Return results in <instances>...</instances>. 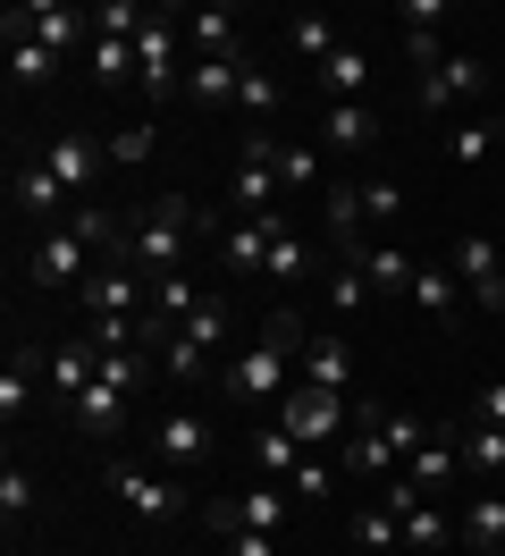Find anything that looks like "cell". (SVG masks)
<instances>
[{
  "label": "cell",
  "instance_id": "obj_1",
  "mask_svg": "<svg viewBox=\"0 0 505 556\" xmlns=\"http://www.w3.org/2000/svg\"><path fill=\"white\" fill-rule=\"evenodd\" d=\"M303 346H312V329H303L295 304H287V313H269L262 338L228 363V405H244V414H253V405H269V396H287V388H295L287 371H303Z\"/></svg>",
  "mask_w": 505,
  "mask_h": 556
},
{
  "label": "cell",
  "instance_id": "obj_2",
  "mask_svg": "<svg viewBox=\"0 0 505 556\" xmlns=\"http://www.w3.org/2000/svg\"><path fill=\"white\" fill-rule=\"evenodd\" d=\"M194 237H202L194 203H186V194H161L152 211H135V219H127V253H118V262H135L143 278H168V270H186Z\"/></svg>",
  "mask_w": 505,
  "mask_h": 556
},
{
  "label": "cell",
  "instance_id": "obj_3",
  "mask_svg": "<svg viewBox=\"0 0 505 556\" xmlns=\"http://www.w3.org/2000/svg\"><path fill=\"white\" fill-rule=\"evenodd\" d=\"M135 85L152 102H186V9H152V26L135 35Z\"/></svg>",
  "mask_w": 505,
  "mask_h": 556
},
{
  "label": "cell",
  "instance_id": "obj_4",
  "mask_svg": "<svg viewBox=\"0 0 505 556\" xmlns=\"http://www.w3.org/2000/svg\"><path fill=\"white\" fill-rule=\"evenodd\" d=\"M278 421H287L312 455H337V447H345V430H354V396H329V388H303L295 380L287 396H278Z\"/></svg>",
  "mask_w": 505,
  "mask_h": 556
},
{
  "label": "cell",
  "instance_id": "obj_5",
  "mask_svg": "<svg viewBox=\"0 0 505 556\" xmlns=\"http://www.w3.org/2000/svg\"><path fill=\"white\" fill-rule=\"evenodd\" d=\"M101 489H110V497H118V506H127L135 522H177L186 506H194V497H186L177 481L143 472V464H110V472H101Z\"/></svg>",
  "mask_w": 505,
  "mask_h": 556
},
{
  "label": "cell",
  "instance_id": "obj_6",
  "mask_svg": "<svg viewBox=\"0 0 505 556\" xmlns=\"http://www.w3.org/2000/svg\"><path fill=\"white\" fill-rule=\"evenodd\" d=\"M480 85H489V60H471V51H446L430 76H413V102H421V118H455V110H464Z\"/></svg>",
  "mask_w": 505,
  "mask_h": 556
},
{
  "label": "cell",
  "instance_id": "obj_7",
  "mask_svg": "<svg viewBox=\"0 0 505 556\" xmlns=\"http://www.w3.org/2000/svg\"><path fill=\"white\" fill-rule=\"evenodd\" d=\"M143 313H152V278L135 262H101L85 278V320H143Z\"/></svg>",
  "mask_w": 505,
  "mask_h": 556
},
{
  "label": "cell",
  "instance_id": "obj_8",
  "mask_svg": "<svg viewBox=\"0 0 505 556\" xmlns=\"http://www.w3.org/2000/svg\"><path fill=\"white\" fill-rule=\"evenodd\" d=\"M152 455H161L168 472H202V464H211V421L186 414V405L152 414Z\"/></svg>",
  "mask_w": 505,
  "mask_h": 556
},
{
  "label": "cell",
  "instance_id": "obj_9",
  "mask_svg": "<svg viewBox=\"0 0 505 556\" xmlns=\"http://www.w3.org/2000/svg\"><path fill=\"white\" fill-rule=\"evenodd\" d=\"M363 228H370V211H363V177H329V186H320V237H329L337 253L354 262V253L370 244Z\"/></svg>",
  "mask_w": 505,
  "mask_h": 556
},
{
  "label": "cell",
  "instance_id": "obj_10",
  "mask_svg": "<svg viewBox=\"0 0 505 556\" xmlns=\"http://www.w3.org/2000/svg\"><path fill=\"white\" fill-rule=\"evenodd\" d=\"M101 262H93V244L76 237V228H42L34 237V287H85Z\"/></svg>",
  "mask_w": 505,
  "mask_h": 556
},
{
  "label": "cell",
  "instance_id": "obj_11",
  "mask_svg": "<svg viewBox=\"0 0 505 556\" xmlns=\"http://www.w3.org/2000/svg\"><path fill=\"white\" fill-rule=\"evenodd\" d=\"M446 270L464 278V304H480V313H505V262L489 237H455V262Z\"/></svg>",
  "mask_w": 505,
  "mask_h": 556
},
{
  "label": "cell",
  "instance_id": "obj_12",
  "mask_svg": "<svg viewBox=\"0 0 505 556\" xmlns=\"http://www.w3.org/2000/svg\"><path fill=\"white\" fill-rule=\"evenodd\" d=\"M17 9H26V35L42 51H60V60L93 51V9H60V0H17Z\"/></svg>",
  "mask_w": 505,
  "mask_h": 556
},
{
  "label": "cell",
  "instance_id": "obj_13",
  "mask_svg": "<svg viewBox=\"0 0 505 556\" xmlns=\"http://www.w3.org/2000/svg\"><path fill=\"white\" fill-rule=\"evenodd\" d=\"M42 169L85 203V194H93V177L110 169V143H93V136H51V143H42Z\"/></svg>",
  "mask_w": 505,
  "mask_h": 556
},
{
  "label": "cell",
  "instance_id": "obj_14",
  "mask_svg": "<svg viewBox=\"0 0 505 556\" xmlns=\"http://www.w3.org/2000/svg\"><path fill=\"white\" fill-rule=\"evenodd\" d=\"M42 380H51V396H60V405H76V396H85V388L101 380V346H93V338L42 346Z\"/></svg>",
  "mask_w": 505,
  "mask_h": 556
},
{
  "label": "cell",
  "instance_id": "obj_15",
  "mask_svg": "<svg viewBox=\"0 0 505 556\" xmlns=\"http://www.w3.org/2000/svg\"><path fill=\"white\" fill-rule=\"evenodd\" d=\"M17 211H26V219H42V228H67V211H76V194L42 169V152H26V161H17Z\"/></svg>",
  "mask_w": 505,
  "mask_h": 556
},
{
  "label": "cell",
  "instance_id": "obj_16",
  "mask_svg": "<svg viewBox=\"0 0 505 556\" xmlns=\"http://www.w3.org/2000/svg\"><path fill=\"white\" fill-rule=\"evenodd\" d=\"M287 237V211H262V219H228V237H219V253H228L236 278H253L269 262V244Z\"/></svg>",
  "mask_w": 505,
  "mask_h": 556
},
{
  "label": "cell",
  "instance_id": "obj_17",
  "mask_svg": "<svg viewBox=\"0 0 505 556\" xmlns=\"http://www.w3.org/2000/svg\"><path fill=\"white\" fill-rule=\"evenodd\" d=\"M244 60H253V51H228V60H186V102H194V110H236Z\"/></svg>",
  "mask_w": 505,
  "mask_h": 556
},
{
  "label": "cell",
  "instance_id": "obj_18",
  "mask_svg": "<svg viewBox=\"0 0 505 556\" xmlns=\"http://www.w3.org/2000/svg\"><path fill=\"white\" fill-rule=\"evenodd\" d=\"M303 388H329V396H354V346L320 329V338L303 346Z\"/></svg>",
  "mask_w": 505,
  "mask_h": 556
},
{
  "label": "cell",
  "instance_id": "obj_19",
  "mask_svg": "<svg viewBox=\"0 0 505 556\" xmlns=\"http://www.w3.org/2000/svg\"><path fill=\"white\" fill-rule=\"evenodd\" d=\"M455 472H464V447H455V421H446V430H430V439L413 447V464H404V481H413V489H446Z\"/></svg>",
  "mask_w": 505,
  "mask_h": 556
},
{
  "label": "cell",
  "instance_id": "obj_20",
  "mask_svg": "<svg viewBox=\"0 0 505 556\" xmlns=\"http://www.w3.org/2000/svg\"><path fill=\"white\" fill-rule=\"evenodd\" d=\"M219 522L269 531V540H278V531H287V497H278V489H244V497H228V506H211V531H219Z\"/></svg>",
  "mask_w": 505,
  "mask_h": 556
},
{
  "label": "cell",
  "instance_id": "obj_21",
  "mask_svg": "<svg viewBox=\"0 0 505 556\" xmlns=\"http://www.w3.org/2000/svg\"><path fill=\"white\" fill-rule=\"evenodd\" d=\"M34 388H42V346H17L9 363H0V421H26Z\"/></svg>",
  "mask_w": 505,
  "mask_h": 556
},
{
  "label": "cell",
  "instance_id": "obj_22",
  "mask_svg": "<svg viewBox=\"0 0 505 556\" xmlns=\"http://www.w3.org/2000/svg\"><path fill=\"white\" fill-rule=\"evenodd\" d=\"M186 42H194V60H228V51H244L236 9H228V0H219V9H186Z\"/></svg>",
  "mask_w": 505,
  "mask_h": 556
},
{
  "label": "cell",
  "instance_id": "obj_23",
  "mask_svg": "<svg viewBox=\"0 0 505 556\" xmlns=\"http://www.w3.org/2000/svg\"><path fill=\"white\" fill-rule=\"evenodd\" d=\"M320 143H329V152H370V143H379V118H370L363 102H329L320 110Z\"/></svg>",
  "mask_w": 505,
  "mask_h": 556
},
{
  "label": "cell",
  "instance_id": "obj_24",
  "mask_svg": "<svg viewBox=\"0 0 505 556\" xmlns=\"http://www.w3.org/2000/svg\"><path fill=\"white\" fill-rule=\"evenodd\" d=\"M354 262H363L370 295H413V278H421V262H413V253H396V244H363Z\"/></svg>",
  "mask_w": 505,
  "mask_h": 556
},
{
  "label": "cell",
  "instance_id": "obj_25",
  "mask_svg": "<svg viewBox=\"0 0 505 556\" xmlns=\"http://www.w3.org/2000/svg\"><path fill=\"white\" fill-rule=\"evenodd\" d=\"M303 439L287 430V421H269V430H253V472H269V481H295V464H303Z\"/></svg>",
  "mask_w": 505,
  "mask_h": 556
},
{
  "label": "cell",
  "instance_id": "obj_26",
  "mask_svg": "<svg viewBox=\"0 0 505 556\" xmlns=\"http://www.w3.org/2000/svg\"><path fill=\"white\" fill-rule=\"evenodd\" d=\"M236 110H244V127H269L278 110H287V85L262 68V60H244V85H236Z\"/></svg>",
  "mask_w": 505,
  "mask_h": 556
},
{
  "label": "cell",
  "instance_id": "obj_27",
  "mask_svg": "<svg viewBox=\"0 0 505 556\" xmlns=\"http://www.w3.org/2000/svg\"><path fill=\"white\" fill-rule=\"evenodd\" d=\"M455 540H464V548H505V497H497V489L471 497L464 515H455Z\"/></svg>",
  "mask_w": 505,
  "mask_h": 556
},
{
  "label": "cell",
  "instance_id": "obj_28",
  "mask_svg": "<svg viewBox=\"0 0 505 556\" xmlns=\"http://www.w3.org/2000/svg\"><path fill=\"white\" fill-rule=\"evenodd\" d=\"M67 414H85V430H93V439H118V430H127V396H118L110 380H93L76 405H67Z\"/></svg>",
  "mask_w": 505,
  "mask_h": 556
},
{
  "label": "cell",
  "instance_id": "obj_29",
  "mask_svg": "<svg viewBox=\"0 0 505 556\" xmlns=\"http://www.w3.org/2000/svg\"><path fill=\"white\" fill-rule=\"evenodd\" d=\"M320 85H329V102H363V85H370V60L354 51V42H337L329 60H320Z\"/></svg>",
  "mask_w": 505,
  "mask_h": 556
},
{
  "label": "cell",
  "instance_id": "obj_30",
  "mask_svg": "<svg viewBox=\"0 0 505 556\" xmlns=\"http://www.w3.org/2000/svg\"><path fill=\"white\" fill-rule=\"evenodd\" d=\"M413 304H421L430 320H455V313H464V278H455V270H430V262H421V278H413Z\"/></svg>",
  "mask_w": 505,
  "mask_h": 556
},
{
  "label": "cell",
  "instance_id": "obj_31",
  "mask_svg": "<svg viewBox=\"0 0 505 556\" xmlns=\"http://www.w3.org/2000/svg\"><path fill=\"white\" fill-rule=\"evenodd\" d=\"M404 548H421V556H438V548H464V540H455V515H438L430 497H421V506L404 515Z\"/></svg>",
  "mask_w": 505,
  "mask_h": 556
},
{
  "label": "cell",
  "instance_id": "obj_32",
  "mask_svg": "<svg viewBox=\"0 0 505 556\" xmlns=\"http://www.w3.org/2000/svg\"><path fill=\"white\" fill-rule=\"evenodd\" d=\"M455 447H464L471 472H489V481L505 472V430H489V421H455Z\"/></svg>",
  "mask_w": 505,
  "mask_h": 556
},
{
  "label": "cell",
  "instance_id": "obj_33",
  "mask_svg": "<svg viewBox=\"0 0 505 556\" xmlns=\"http://www.w3.org/2000/svg\"><path fill=\"white\" fill-rule=\"evenodd\" d=\"M489 152H497V127H489V118H455V127H446V161H455V169H480Z\"/></svg>",
  "mask_w": 505,
  "mask_h": 556
},
{
  "label": "cell",
  "instance_id": "obj_34",
  "mask_svg": "<svg viewBox=\"0 0 505 556\" xmlns=\"http://www.w3.org/2000/svg\"><path fill=\"white\" fill-rule=\"evenodd\" d=\"M287 42H295L303 60H329L337 51V17L329 9H295V17H287Z\"/></svg>",
  "mask_w": 505,
  "mask_h": 556
},
{
  "label": "cell",
  "instance_id": "obj_35",
  "mask_svg": "<svg viewBox=\"0 0 505 556\" xmlns=\"http://www.w3.org/2000/svg\"><path fill=\"white\" fill-rule=\"evenodd\" d=\"M312 270H320V253H312L303 237H278V244H269V262H262V278H278V287H303Z\"/></svg>",
  "mask_w": 505,
  "mask_h": 556
},
{
  "label": "cell",
  "instance_id": "obj_36",
  "mask_svg": "<svg viewBox=\"0 0 505 556\" xmlns=\"http://www.w3.org/2000/svg\"><path fill=\"white\" fill-rule=\"evenodd\" d=\"M228 295H202V313L194 320H186V329H177V338H186V346H194V354H211V346H228Z\"/></svg>",
  "mask_w": 505,
  "mask_h": 556
},
{
  "label": "cell",
  "instance_id": "obj_37",
  "mask_svg": "<svg viewBox=\"0 0 505 556\" xmlns=\"http://www.w3.org/2000/svg\"><path fill=\"white\" fill-rule=\"evenodd\" d=\"M143 26H152V9H135V0H101V9H93V35L101 42H135Z\"/></svg>",
  "mask_w": 505,
  "mask_h": 556
},
{
  "label": "cell",
  "instance_id": "obj_38",
  "mask_svg": "<svg viewBox=\"0 0 505 556\" xmlns=\"http://www.w3.org/2000/svg\"><path fill=\"white\" fill-rule=\"evenodd\" d=\"M9 76H17V85H51V76H60V51H42L34 35H17L9 42Z\"/></svg>",
  "mask_w": 505,
  "mask_h": 556
},
{
  "label": "cell",
  "instance_id": "obj_39",
  "mask_svg": "<svg viewBox=\"0 0 505 556\" xmlns=\"http://www.w3.org/2000/svg\"><path fill=\"white\" fill-rule=\"evenodd\" d=\"M278 186H329L320 152H312V143H287V136H278Z\"/></svg>",
  "mask_w": 505,
  "mask_h": 556
},
{
  "label": "cell",
  "instance_id": "obj_40",
  "mask_svg": "<svg viewBox=\"0 0 505 556\" xmlns=\"http://www.w3.org/2000/svg\"><path fill=\"white\" fill-rule=\"evenodd\" d=\"M320 295H329V313H363V304H370V278H363V262H337Z\"/></svg>",
  "mask_w": 505,
  "mask_h": 556
},
{
  "label": "cell",
  "instance_id": "obj_41",
  "mask_svg": "<svg viewBox=\"0 0 505 556\" xmlns=\"http://www.w3.org/2000/svg\"><path fill=\"white\" fill-rule=\"evenodd\" d=\"M85 60H93L101 85H127V76H135V42H101V35H93V51H85Z\"/></svg>",
  "mask_w": 505,
  "mask_h": 556
},
{
  "label": "cell",
  "instance_id": "obj_42",
  "mask_svg": "<svg viewBox=\"0 0 505 556\" xmlns=\"http://www.w3.org/2000/svg\"><path fill=\"white\" fill-rule=\"evenodd\" d=\"M363 211H370V228H379V219H404V186L396 177H363Z\"/></svg>",
  "mask_w": 505,
  "mask_h": 556
},
{
  "label": "cell",
  "instance_id": "obj_43",
  "mask_svg": "<svg viewBox=\"0 0 505 556\" xmlns=\"http://www.w3.org/2000/svg\"><path fill=\"white\" fill-rule=\"evenodd\" d=\"M337 472H345L337 455H303V464H295V497H329V489H337Z\"/></svg>",
  "mask_w": 505,
  "mask_h": 556
},
{
  "label": "cell",
  "instance_id": "obj_44",
  "mask_svg": "<svg viewBox=\"0 0 505 556\" xmlns=\"http://www.w3.org/2000/svg\"><path fill=\"white\" fill-rule=\"evenodd\" d=\"M404 60H413V76H430L438 60H446V42H438V26H404Z\"/></svg>",
  "mask_w": 505,
  "mask_h": 556
},
{
  "label": "cell",
  "instance_id": "obj_45",
  "mask_svg": "<svg viewBox=\"0 0 505 556\" xmlns=\"http://www.w3.org/2000/svg\"><path fill=\"white\" fill-rule=\"evenodd\" d=\"M354 540H363V548H396V540H404V522L388 515V506H370V515H354Z\"/></svg>",
  "mask_w": 505,
  "mask_h": 556
},
{
  "label": "cell",
  "instance_id": "obj_46",
  "mask_svg": "<svg viewBox=\"0 0 505 556\" xmlns=\"http://www.w3.org/2000/svg\"><path fill=\"white\" fill-rule=\"evenodd\" d=\"M26 506H34V481H26V464H9V472H0V515H9V531H17Z\"/></svg>",
  "mask_w": 505,
  "mask_h": 556
},
{
  "label": "cell",
  "instance_id": "obj_47",
  "mask_svg": "<svg viewBox=\"0 0 505 556\" xmlns=\"http://www.w3.org/2000/svg\"><path fill=\"white\" fill-rule=\"evenodd\" d=\"M101 380L118 388V396H143V363H135V346L127 354H101Z\"/></svg>",
  "mask_w": 505,
  "mask_h": 556
},
{
  "label": "cell",
  "instance_id": "obj_48",
  "mask_svg": "<svg viewBox=\"0 0 505 556\" xmlns=\"http://www.w3.org/2000/svg\"><path fill=\"white\" fill-rule=\"evenodd\" d=\"M152 127H118V136H110V161H118V169H135V161H152Z\"/></svg>",
  "mask_w": 505,
  "mask_h": 556
},
{
  "label": "cell",
  "instance_id": "obj_49",
  "mask_svg": "<svg viewBox=\"0 0 505 556\" xmlns=\"http://www.w3.org/2000/svg\"><path fill=\"white\" fill-rule=\"evenodd\" d=\"M219 540H228V556H287L269 531H236V522H219Z\"/></svg>",
  "mask_w": 505,
  "mask_h": 556
},
{
  "label": "cell",
  "instance_id": "obj_50",
  "mask_svg": "<svg viewBox=\"0 0 505 556\" xmlns=\"http://www.w3.org/2000/svg\"><path fill=\"white\" fill-rule=\"evenodd\" d=\"M471 414L489 421V430H505V380H489V388H480V405H471Z\"/></svg>",
  "mask_w": 505,
  "mask_h": 556
},
{
  "label": "cell",
  "instance_id": "obj_51",
  "mask_svg": "<svg viewBox=\"0 0 505 556\" xmlns=\"http://www.w3.org/2000/svg\"><path fill=\"white\" fill-rule=\"evenodd\" d=\"M396 17H413V26H446V17H455V9H446V0H404Z\"/></svg>",
  "mask_w": 505,
  "mask_h": 556
},
{
  "label": "cell",
  "instance_id": "obj_52",
  "mask_svg": "<svg viewBox=\"0 0 505 556\" xmlns=\"http://www.w3.org/2000/svg\"><path fill=\"white\" fill-rule=\"evenodd\" d=\"M464 556H505V548H464Z\"/></svg>",
  "mask_w": 505,
  "mask_h": 556
},
{
  "label": "cell",
  "instance_id": "obj_53",
  "mask_svg": "<svg viewBox=\"0 0 505 556\" xmlns=\"http://www.w3.org/2000/svg\"><path fill=\"white\" fill-rule=\"evenodd\" d=\"M438 556H464V548H438Z\"/></svg>",
  "mask_w": 505,
  "mask_h": 556
}]
</instances>
